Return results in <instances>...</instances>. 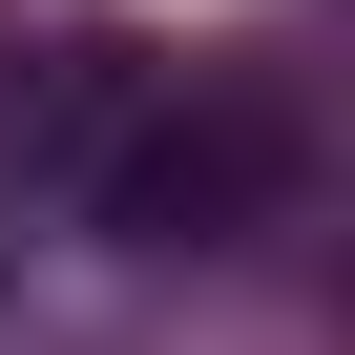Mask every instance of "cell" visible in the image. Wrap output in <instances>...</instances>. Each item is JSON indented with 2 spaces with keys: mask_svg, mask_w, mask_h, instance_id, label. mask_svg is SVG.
Wrapping results in <instances>:
<instances>
[{
  "mask_svg": "<svg viewBox=\"0 0 355 355\" xmlns=\"http://www.w3.org/2000/svg\"><path fill=\"white\" fill-rule=\"evenodd\" d=\"M272 167H293V125H272V105H251V84H209V105H189V125H146V146H125V167H105V209H125V230H146V251H209V230H230V209H251V189H272Z\"/></svg>",
  "mask_w": 355,
  "mask_h": 355,
  "instance_id": "obj_1",
  "label": "cell"
}]
</instances>
